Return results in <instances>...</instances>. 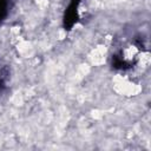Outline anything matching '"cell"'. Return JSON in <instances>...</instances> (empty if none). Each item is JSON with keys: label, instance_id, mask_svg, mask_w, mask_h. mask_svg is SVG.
I'll use <instances>...</instances> for the list:
<instances>
[{"label": "cell", "instance_id": "1", "mask_svg": "<svg viewBox=\"0 0 151 151\" xmlns=\"http://www.w3.org/2000/svg\"><path fill=\"white\" fill-rule=\"evenodd\" d=\"M80 2L81 0H71L68 6L66 7L65 13H64V19H63V25L65 29L67 31L72 29L76 22L78 21V18H79L78 8H79Z\"/></svg>", "mask_w": 151, "mask_h": 151}, {"label": "cell", "instance_id": "2", "mask_svg": "<svg viewBox=\"0 0 151 151\" xmlns=\"http://www.w3.org/2000/svg\"><path fill=\"white\" fill-rule=\"evenodd\" d=\"M11 8V0H0V24L7 18Z\"/></svg>", "mask_w": 151, "mask_h": 151}]
</instances>
